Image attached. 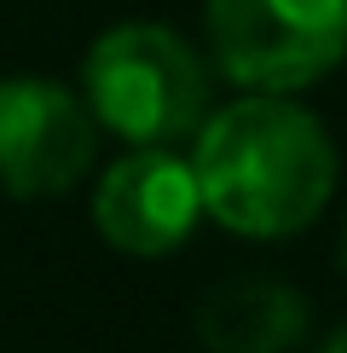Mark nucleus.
Instances as JSON below:
<instances>
[{
    "label": "nucleus",
    "instance_id": "6",
    "mask_svg": "<svg viewBox=\"0 0 347 353\" xmlns=\"http://www.w3.org/2000/svg\"><path fill=\"white\" fill-rule=\"evenodd\" d=\"M307 336V296L278 278H226L197 307V342L209 353H295Z\"/></svg>",
    "mask_w": 347,
    "mask_h": 353
},
{
    "label": "nucleus",
    "instance_id": "4",
    "mask_svg": "<svg viewBox=\"0 0 347 353\" xmlns=\"http://www.w3.org/2000/svg\"><path fill=\"white\" fill-rule=\"evenodd\" d=\"M98 122L81 93L41 76L0 81V191L58 197L93 168Z\"/></svg>",
    "mask_w": 347,
    "mask_h": 353
},
{
    "label": "nucleus",
    "instance_id": "5",
    "mask_svg": "<svg viewBox=\"0 0 347 353\" xmlns=\"http://www.w3.org/2000/svg\"><path fill=\"white\" fill-rule=\"evenodd\" d=\"M197 220H202L197 174L168 145H134L122 163H110L98 174L93 226L122 255H139V261L168 255V249H180L191 238Z\"/></svg>",
    "mask_w": 347,
    "mask_h": 353
},
{
    "label": "nucleus",
    "instance_id": "7",
    "mask_svg": "<svg viewBox=\"0 0 347 353\" xmlns=\"http://www.w3.org/2000/svg\"><path fill=\"white\" fill-rule=\"evenodd\" d=\"M318 353H347V325H341V330H330L324 342H318Z\"/></svg>",
    "mask_w": 347,
    "mask_h": 353
},
{
    "label": "nucleus",
    "instance_id": "8",
    "mask_svg": "<svg viewBox=\"0 0 347 353\" xmlns=\"http://www.w3.org/2000/svg\"><path fill=\"white\" fill-rule=\"evenodd\" d=\"M341 272H347V232H341Z\"/></svg>",
    "mask_w": 347,
    "mask_h": 353
},
{
    "label": "nucleus",
    "instance_id": "1",
    "mask_svg": "<svg viewBox=\"0 0 347 353\" xmlns=\"http://www.w3.org/2000/svg\"><path fill=\"white\" fill-rule=\"evenodd\" d=\"M197 197L238 238H289L324 214L336 191V145L289 93H249L197 128Z\"/></svg>",
    "mask_w": 347,
    "mask_h": 353
},
{
    "label": "nucleus",
    "instance_id": "2",
    "mask_svg": "<svg viewBox=\"0 0 347 353\" xmlns=\"http://www.w3.org/2000/svg\"><path fill=\"white\" fill-rule=\"evenodd\" d=\"M81 99L127 145H180L209 122V64L168 23H116L87 47Z\"/></svg>",
    "mask_w": 347,
    "mask_h": 353
},
{
    "label": "nucleus",
    "instance_id": "3",
    "mask_svg": "<svg viewBox=\"0 0 347 353\" xmlns=\"http://www.w3.org/2000/svg\"><path fill=\"white\" fill-rule=\"evenodd\" d=\"M209 47L249 93H301L347 58V0H209Z\"/></svg>",
    "mask_w": 347,
    "mask_h": 353
}]
</instances>
